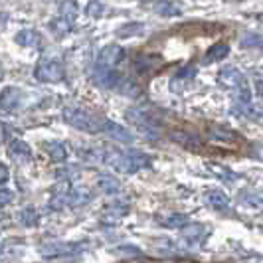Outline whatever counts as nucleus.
<instances>
[{"mask_svg":"<svg viewBox=\"0 0 263 263\" xmlns=\"http://www.w3.org/2000/svg\"><path fill=\"white\" fill-rule=\"evenodd\" d=\"M107 164L111 168H117L121 172H137L141 168L151 166V158L146 157L145 153H121V151H105V157H103Z\"/></svg>","mask_w":263,"mask_h":263,"instance_id":"obj_1","label":"nucleus"},{"mask_svg":"<svg viewBox=\"0 0 263 263\" xmlns=\"http://www.w3.org/2000/svg\"><path fill=\"white\" fill-rule=\"evenodd\" d=\"M64 119L71 127H76L79 131L85 133H101V127H103V119L95 117L89 111L85 109H79V107H66L64 109Z\"/></svg>","mask_w":263,"mask_h":263,"instance_id":"obj_2","label":"nucleus"},{"mask_svg":"<svg viewBox=\"0 0 263 263\" xmlns=\"http://www.w3.org/2000/svg\"><path fill=\"white\" fill-rule=\"evenodd\" d=\"M127 119L131 121V123H135L137 125V129L143 133V135H146L148 139H160V135H162V131H160V121L158 119H155V113L151 111V109H131V111H127Z\"/></svg>","mask_w":263,"mask_h":263,"instance_id":"obj_3","label":"nucleus"},{"mask_svg":"<svg viewBox=\"0 0 263 263\" xmlns=\"http://www.w3.org/2000/svg\"><path fill=\"white\" fill-rule=\"evenodd\" d=\"M66 76L64 71V66L60 62H53V60H42L36 67V78L40 81H50V83H55V81H62Z\"/></svg>","mask_w":263,"mask_h":263,"instance_id":"obj_4","label":"nucleus"},{"mask_svg":"<svg viewBox=\"0 0 263 263\" xmlns=\"http://www.w3.org/2000/svg\"><path fill=\"white\" fill-rule=\"evenodd\" d=\"M171 139L174 143L182 145L184 148L192 151V153H200L202 151V139L198 137L194 131H188V129H172Z\"/></svg>","mask_w":263,"mask_h":263,"instance_id":"obj_5","label":"nucleus"},{"mask_svg":"<svg viewBox=\"0 0 263 263\" xmlns=\"http://www.w3.org/2000/svg\"><path fill=\"white\" fill-rule=\"evenodd\" d=\"M208 135H210V139L214 143H224L228 146H236L237 143H241V137L236 131L224 127V125H210Z\"/></svg>","mask_w":263,"mask_h":263,"instance_id":"obj_6","label":"nucleus"},{"mask_svg":"<svg viewBox=\"0 0 263 263\" xmlns=\"http://www.w3.org/2000/svg\"><path fill=\"white\" fill-rule=\"evenodd\" d=\"M123 58H125V50L121 46H117V44H111V46L103 48L101 53H99V66L115 67L117 64L123 62Z\"/></svg>","mask_w":263,"mask_h":263,"instance_id":"obj_7","label":"nucleus"},{"mask_svg":"<svg viewBox=\"0 0 263 263\" xmlns=\"http://www.w3.org/2000/svg\"><path fill=\"white\" fill-rule=\"evenodd\" d=\"M101 133H105L109 139H115L119 143H133V133L127 131L123 125H119V123H113V121H103V127H101Z\"/></svg>","mask_w":263,"mask_h":263,"instance_id":"obj_8","label":"nucleus"},{"mask_svg":"<svg viewBox=\"0 0 263 263\" xmlns=\"http://www.w3.org/2000/svg\"><path fill=\"white\" fill-rule=\"evenodd\" d=\"M119 79H121V73L117 71H113V67H101L95 71V76H93V81L97 83V85H101V87H105V89H115L119 83Z\"/></svg>","mask_w":263,"mask_h":263,"instance_id":"obj_9","label":"nucleus"},{"mask_svg":"<svg viewBox=\"0 0 263 263\" xmlns=\"http://www.w3.org/2000/svg\"><path fill=\"white\" fill-rule=\"evenodd\" d=\"M218 79H220V83L226 85V87H241V85H246V78H243V73L236 69V67H224L220 73H218Z\"/></svg>","mask_w":263,"mask_h":263,"instance_id":"obj_10","label":"nucleus"},{"mask_svg":"<svg viewBox=\"0 0 263 263\" xmlns=\"http://www.w3.org/2000/svg\"><path fill=\"white\" fill-rule=\"evenodd\" d=\"M20 105V91L16 87H6L0 93V109L4 111H12Z\"/></svg>","mask_w":263,"mask_h":263,"instance_id":"obj_11","label":"nucleus"},{"mask_svg":"<svg viewBox=\"0 0 263 263\" xmlns=\"http://www.w3.org/2000/svg\"><path fill=\"white\" fill-rule=\"evenodd\" d=\"M10 157L14 160H18V162H24V160H30L32 151H30V146L22 139H16L12 145H10Z\"/></svg>","mask_w":263,"mask_h":263,"instance_id":"obj_12","label":"nucleus"},{"mask_svg":"<svg viewBox=\"0 0 263 263\" xmlns=\"http://www.w3.org/2000/svg\"><path fill=\"white\" fill-rule=\"evenodd\" d=\"M206 202L210 204L214 210H220V212L228 210V206H230V198L226 196L224 192H218V190L208 192V194H206Z\"/></svg>","mask_w":263,"mask_h":263,"instance_id":"obj_13","label":"nucleus"},{"mask_svg":"<svg viewBox=\"0 0 263 263\" xmlns=\"http://www.w3.org/2000/svg\"><path fill=\"white\" fill-rule=\"evenodd\" d=\"M182 236H184V239H188V241H200L202 237H204V234H206V228L202 224H184L182 226Z\"/></svg>","mask_w":263,"mask_h":263,"instance_id":"obj_14","label":"nucleus"},{"mask_svg":"<svg viewBox=\"0 0 263 263\" xmlns=\"http://www.w3.org/2000/svg\"><path fill=\"white\" fill-rule=\"evenodd\" d=\"M97 186L107 192V194H115L121 190V182H119L117 178H113V176H107V174H101L99 178H97Z\"/></svg>","mask_w":263,"mask_h":263,"instance_id":"obj_15","label":"nucleus"},{"mask_svg":"<svg viewBox=\"0 0 263 263\" xmlns=\"http://www.w3.org/2000/svg\"><path fill=\"white\" fill-rule=\"evenodd\" d=\"M230 53V46L228 44H214L210 50L206 52V62H216V60H224Z\"/></svg>","mask_w":263,"mask_h":263,"instance_id":"obj_16","label":"nucleus"},{"mask_svg":"<svg viewBox=\"0 0 263 263\" xmlns=\"http://www.w3.org/2000/svg\"><path fill=\"white\" fill-rule=\"evenodd\" d=\"M16 42L22 44V46H32V48H36V46H40V36H38V32H34V30H22V32L16 36Z\"/></svg>","mask_w":263,"mask_h":263,"instance_id":"obj_17","label":"nucleus"},{"mask_svg":"<svg viewBox=\"0 0 263 263\" xmlns=\"http://www.w3.org/2000/svg\"><path fill=\"white\" fill-rule=\"evenodd\" d=\"M76 14H78V6L73 0H64L62 2V8H60V18L67 20L69 24L76 20Z\"/></svg>","mask_w":263,"mask_h":263,"instance_id":"obj_18","label":"nucleus"},{"mask_svg":"<svg viewBox=\"0 0 263 263\" xmlns=\"http://www.w3.org/2000/svg\"><path fill=\"white\" fill-rule=\"evenodd\" d=\"M44 148H46V153H48L53 160H66L67 153H66V146L62 145V143H46Z\"/></svg>","mask_w":263,"mask_h":263,"instance_id":"obj_19","label":"nucleus"},{"mask_svg":"<svg viewBox=\"0 0 263 263\" xmlns=\"http://www.w3.org/2000/svg\"><path fill=\"white\" fill-rule=\"evenodd\" d=\"M155 12L162 14V16H176V14H180V10L174 4H171L168 0H158V2H155Z\"/></svg>","mask_w":263,"mask_h":263,"instance_id":"obj_20","label":"nucleus"},{"mask_svg":"<svg viewBox=\"0 0 263 263\" xmlns=\"http://www.w3.org/2000/svg\"><path fill=\"white\" fill-rule=\"evenodd\" d=\"M186 222H188V220H186L184 214H172V216L162 220V226H164V228H182Z\"/></svg>","mask_w":263,"mask_h":263,"instance_id":"obj_21","label":"nucleus"},{"mask_svg":"<svg viewBox=\"0 0 263 263\" xmlns=\"http://www.w3.org/2000/svg\"><path fill=\"white\" fill-rule=\"evenodd\" d=\"M127 212V208H123V206H117V208H109V210L105 212V220L107 224H117L119 220L123 218V214Z\"/></svg>","mask_w":263,"mask_h":263,"instance_id":"obj_22","label":"nucleus"},{"mask_svg":"<svg viewBox=\"0 0 263 263\" xmlns=\"http://www.w3.org/2000/svg\"><path fill=\"white\" fill-rule=\"evenodd\" d=\"M20 222L24 226H36L38 224V212L36 210H24L22 214H20Z\"/></svg>","mask_w":263,"mask_h":263,"instance_id":"obj_23","label":"nucleus"},{"mask_svg":"<svg viewBox=\"0 0 263 263\" xmlns=\"http://www.w3.org/2000/svg\"><path fill=\"white\" fill-rule=\"evenodd\" d=\"M143 32V24H129L123 30H119V36L121 38H129V36H135V34H141Z\"/></svg>","mask_w":263,"mask_h":263,"instance_id":"obj_24","label":"nucleus"},{"mask_svg":"<svg viewBox=\"0 0 263 263\" xmlns=\"http://www.w3.org/2000/svg\"><path fill=\"white\" fill-rule=\"evenodd\" d=\"M12 200H14V192H12V190H8V188H2V190H0V208L8 206Z\"/></svg>","mask_w":263,"mask_h":263,"instance_id":"obj_25","label":"nucleus"},{"mask_svg":"<svg viewBox=\"0 0 263 263\" xmlns=\"http://www.w3.org/2000/svg\"><path fill=\"white\" fill-rule=\"evenodd\" d=\"M196 71H198V67L194 66V64H190L188 67H184L182 71H178V79H188V78H192V76H196Z\"/></svg>","mask_w":263,"mask_h":263,"instance_id":"obj_26","label":"nucleus"},{"mask_svg":"<svg viewBox=\"0 0 263 263\" xmlns=\"http://www.w3.org/2000/svg\"><path fill=\"white\" fill-rule=\"evenodd\" d=\"M261 44V38L259 36H255V34H251L248 38H243V46H259Z\"/></svg>","mask_w":263,"mask_h":263,"instance_id":"obj_27","label":"nucleus"},{"mask_svg":"<svg viewBox=\"0 0 263 263\" xmlns=\"http://www.w3.org/2000/svg\"><path fill=\"white\" fill-rule=\"evenodd\" d=\"M87 10H89V14H93V16H101V12H103V6H101L99 2H91Z\"/></svg>","mask_w":263,"mask_h":263,"instance_id":"obj_28","label":"nucleus"},{"mask_svg":"<svg viewBox=\"0 0 263 263\" xmlns=\"http://www.w3.org/2000/svg\"><path fill=\"white\" fill-rule=\"evenodd\" d=\"M8 178H10V172H8V168H6L4 164H0V184H4Z\"/></svg>","mask_w":263,"mask_h":263,"instance_id":"obj_29","label":"nucleus"},{"mask_svg":"<svg viewBox=\"0 0 263 263\" xmlns=\"http://www.w3.org/2000/svg\"><path fill=\"white\" fill-rule=\"evenodd\" d=\"M6 224H8V220H4V216L0 214V228H4Z\"/></svg>","mask_w":263,"mask_h":263,"instance_id":"obj_30","label":"nucleus"},{"mask_svg":"<svg viewBox=\"0 0 263 263\" xmlns=\"http://www.w3.org/2000/svg\"><path fill=\"white\" fill-rule=\"evenodd\" d=\"M0 248H2V246H0Z\"/></svg>","mask_w":263,"mask_h":263,"instance_id":"obj_31","label":"nucleus"}]
</instances>
